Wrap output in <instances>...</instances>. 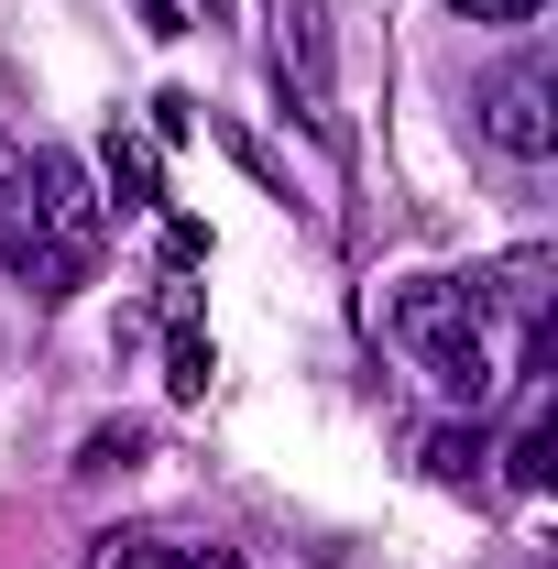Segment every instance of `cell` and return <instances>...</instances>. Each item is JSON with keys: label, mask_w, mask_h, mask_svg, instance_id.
<instances>
[{"label": "cell", "mask_w": 558, "mask_h": 569, "mask_svg": "<svg viewBox=\"0 0 558 569\" xmlns=\"http://www.w3.org/2000/svg\"><path fill=\"white\" fill-rule=\"evenodd\" d=\"M482 142L515 153V164H548L558 153V77L548 67H504L482 88Z\"/></svg>", "instance_id": "6da1fadb"}, {"label": "cell", "mask_w": 558, "mask_h": 569, "mask_svg": "<svg viewBox=\"0 0 558 569\" xmlns=\"http://www.w3.org/2000/svg\"><path fill=\"white\" fill-rule=\"evenodd\" d=\"M471 460H482V449H471L460 427H438V438H427V471H438V482H471Z\"/></svg>", "instance_id": "30bf717a"}, {"label": "cell", "mask_w": 558, "mask_h": 569, "mask_svg": "<svg viewBox=\"0 0 558 569\" xmlns=\"http://www.w3.org/2000/svg\"><path fill=\"white\" fill-rule=\"evenodd\" d=\"M176 372H165V383H176V395H209V340H198V329H176Z\"/></svg>", "instance_id": "9c48e42d"}, {"label": "cell", "mask_w": 558, "mask_h": 569, "mask_svg": "<svg viewBox=\"0 0 558 569\" xmlns=\"http://www.w3.org/2000/svg\"><path fill=\"white\" fill-rule=\"evenodd\" d=\"M460 22H482V33H526V22H548V0H449Z\"/></svg>", "instance_id": "52a82bcc"}, {"label": "cell", "mask_w": 558, "mask_h": 569, "mask_svg": "<svg viewBox=\"0 0 558 569\" xmlns=\"http://www.w3.org/2000/svg\"><path fill=\"white\" fill-rule=\"evenodd\" d=\"M275 22H285V88H296V110L329 121V22H318V0H275Z\"/></svg>", "instance_id": "277c9868"}, {"label": "cell", "mask_w": 558, "mask_h": 569, "mask_svg": "<svg viewBox=\"0 0 558 569\" xmlns=\"http://www.w3.org/2000/svg\"><path fill=\"white\" fill-rule=\"evenodd\" d=\"M427 372H438V395H449V406H482V395H492V351H482V329H471V340H449V351H427Z\"/></svg>", "instance_id": "8992f818"}, {"label": "cell", "mask_w": 558, "mask_h": 569, "mask_svg": "<svg viewBox=\"0 0 558 569\" xmlns=\"http://www.w3.org/2000/svg\"><path fill=\"white\" fill-rule=\"evenodd\" d=\"M482 329V296L471 284H449V274H417V284H395V340L406 351H449V340H471Z\"/></svg>", "instance_id": "3957f363"}, {"label": "cell", "mask_w": 558, "mask_h": 569, "mask_svg": "<svg viewBox=\"0 0 558 569\" xmlns=\"http://www.w3.org/2000/svg\"><path fill=\"white\" fill-rule=\"evenodd\" d=\"M22 198H33V230H44L67 263L99 252V187H88V164H77V153H33V187H22Z\"/></svg>", "instance_id": "7a4b0ae2"}, {"label": "cell", "mask_w": 558, "mask_h": 569, "mask_svg": "<svg viewBox=\"0 0 558 569\" xmlns=\"http://www.w3.org/2000/svg\"><path fill=\"white\" fill-rule=\"evenodd\" d=\"M548 471H558V427L537 417L526 438H515V482H526V493H548Z\"/></svg>", "instance_id": "ba28073f"}, {"label": "cell", "mask_w": 558, "mask_h": 569, "mask_svg": "<svg viewBox=\"0 0 558 569\" xmlns=\"http://www.w3.org/2000/svg\"><path fill=\"white\" fill-rule=\"evenodd\" d=\"M110 569H241V548H209V537H110Z\"/></svg>", "instance_id": "5b68a950"}]
</instances>
